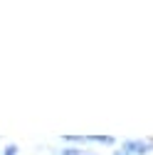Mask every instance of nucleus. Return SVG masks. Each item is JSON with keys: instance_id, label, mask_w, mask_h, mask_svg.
Segmentation results:
<instances>
[{"instance_id": "nucleus-1", "label": "nucleus", "mask_w": 153, "mask_h": 155, "mask_svg": "<svg viewBox=\"0 0 153 155\" xmlns=\"http://www.w3.org/2000/svg\"><path fill=\"white\" fill-rule=\"evenodd\" d=\"M124 148H126V153H138V155H143V153L151 150V143H141V140L133 143V140H131V143H126Z\"/></svg>"}, {"instance_id": "nucleus-2", "label": "nucleus", "mask_w": 153, "mask_h": 155, "mask_svg": "<svg viewBox=\"0 0 153 155\" xmlns=\"http://www.w3.org/2000/svg\"><path fill=\"white\" fill-rule=\"evenodd\" d=\"M64 155H79V150H74V148H67V150H64Z\"/></svg>"}]
</instances>
